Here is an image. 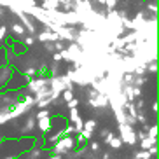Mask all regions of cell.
Here are the masks:
<instances>
[{
  "label": "cell",
  "mask_w": 159,
  "mask_h": 159,
  "mask_svg": "<svg viewBox=\"0 0 159 159\" xmlns=\"http://www.w3.org/2000/svg\"><path fill=\"white\" fill-rule=\"evenodd\" d=\"M75 138L70 135H63L58 138V142L54 145H52V154H68V152H72V150L75 149Z\"/></svg>",
  "instance_id": "obj_1"
},
{
  "label": "cell",
  "mask_w": 159,
  "mask_h": 159,
  "mask_svg": "<svg viewBox=\"0 0 159 159\" xmlns=\"http://www.w3.org/2000/svg\"><path fill=\"white\" fill-rule=\"evenodd\" d=\"M117 128H119V138H121L122 143L126 145H136L138 143V140H136V131L133 129V126H129V124H117Z\"/></svg>",
  "instance_id": "obj_2"
},
{
  "label": "cell",
  "mask_w": 159,
  "mask_h": 159,
  "mask_svg": "<svg viewBox=\"0 0 159 159\" xmlns=\"http://www.w3.org/2000/svg\"><path fill=\"white\" fill-rule=\"evenodd\" d=\"M49 79H51V77H32L26 88L30 89V93L35 94V93H39V91H42V89L49 88Z\"/></svg>",
  "instance_id": "obj_3"
},
{
  "label": "cell",
  "mask_w": 159,
  "mask_h": 159,
  "mask_svg": "<svg viewBox=\"0 0 159 159\" xmlns=\"http://www.w3.org/2000/svg\"><path fill=\"white\" fill-rule=\"evenodd\" d=\"M32 108H33V107H32V105H28L25 100H19V102H16L14 107L11 108V117H12V121H14V119H18V117H21V116H25V114H28Z\"/></svg>",
  "instance_id": "obj_4"
},
{
  "label": "cell",
  "mask_w": 159,
  "mask_h": 159,
  "mask_svg": "<svg viewBox=\"0 0 159 159\" xmlns=\"http://www.w3.org/2000/svg\"><path fill=\"white\" fill-rule=\"evenodd\" d=\"M12 74H14V68L9 63H4V65L0 66V88H5V84L12 77Z\"/></svg>",
  "instance_id": "obj_5"
},
{
  "label": "cell",
  "mask_w": 159,
  "mask_h": 159,
  "mask_svg": "<svg viewBox=\"0 0 159 159\" xmlns=\"http://www.w3.org/2000/svg\"><path fill=\"white\" fill-rule=\"evenodd\" d=\"M88 105L91 108H105V107H108V98L105 96V94L98 93L94 98H89L88 100Z\"/></svg>",
  "instance_id": "obj_6"
},
{
  "label": "cell",
  "mask_w": 159,
  "mask_h": 159,
  "mask_svg": "<svg viewBox=\"0 0 159 159\" xmlns=\"http://www.w3.org/2000/svg\"><path fill=\"white\" fill-rule=\"evenodd\" d=\"M35 40H39V42H56V40H60V37H58L56 32H52V30L46 28L44 32L37 33Z\"/></svg>",
  "instance_id": "obj_7"
},
{
  "label": "cell",
  "mask_w": 159,
  "mask_h": 159,
  "mask_svg": "<svg viewBox=\"0 0 159 159\" xmlns=\"http://www.w3.org/2000/svg\"><path fill=\"white\" fill-rule=\"evenodd\" d=\"M19 19H21V23H23V26H26V30H28L30 35H35L37 33V28H35V25L32 23V19H30V16L26 14V12H19Z\"/></svg>",
  "instance_id": "obj_8"
},
{
  "label": "cell",
  "mask_w": 159,
  "mask_h": 159,
  "mask_svg": "<svg viewBox=\"0 0 159 159\" xmlns=\"http://www.w3.org/2000/svg\"><path fill=\"white\" fill-rule=\"evenodd\" d=\"M51 122H52V119H51L49 116H47V117H40V119H37V128H39V131H40L42 135L49 133V131H51Z\"/></svg>",
  "instance_id": "obj_9"
},
{
  "label": "cell",
  "mask_w": 159,
  "mask_h": 159,
  "mask_svg": "<svg viewBox=\"0 0 159 159\" xmlns=\"http://www.w3.org/2000/svg\"><path fill=\"white\" fill-rule=\"evenodd\" d=\"M35 128H37V119H35V116L30 114V116L26 117L25 124L21 126V131H25V133H32V131H35Z\"/></svg>",
  "instance_id": "obj_10"
},
{
  "label": "cell",
  "mask_w": 159,
  "mask_h": 159,
  "mask_svg": "<svg viewBox=\"0 0 159 159\" xmlns=\"http://www.w3.org/2000/svg\"><path fill=\"white\" fill-rule=\"evenodd\" d=\"M42 9L44 11L60 9V2H58V0H44V2H42Z\"/></svg>",
  "instance_id": "obj_11"
},
{
  "label": "cell",
  "mask_w": 159,
  "mask_h": 159,
  "mask_svg": "<svg viewBox=\"0 0 159 159\" xmlns=\"http://www.w3.org/2000/svg\"><path fill=\"white\" fill-rule=\"evenodd\" d=\"M156 143H157V138H149V136H147V138L140 140V149L142 150H149L150 147H152V145H156Z\"/></svg>",
  "instance_id": "obj_12"
},
{
  "label": "cell",
  "mask_w": 159,
  "mask_h": 159,
  "mask_svg": "<svg viewBox=\"0 0 159 159\" xmlns=\"http://www.w3.org/2000/svg\"><path fill=\"white\" fill-rule=\"evenodd\" d=\"M11 32L14 33L16 37H25V33H26V30H25L23 25H18V23H12V26H11Z\"/></svg>",
  "instance_id": "obj_13"
},
{
  "label": "cell",
  "mask_w": 159,
  "mask_h": 159,
  "mask_svg": "<svg viewBox=\"0 0 159 159\" xmlns=\"http://www.w3.org/2000/svg\"><path fill=\"white\" fill-rule=\"evenodd\" d=\"M145 82H147V77H145V75H135V77H133V82H131V84L136 86V88H142V86H143Z\"/></svg>",
  "instance_id": "obj_14"
},
{
  "label": "cell",
  "mask_w": 159,
  "mask_h": 159,
  "mask_svg": "<svg viewBox=\"0 0 159 159\" xmlns=\"http://www.w3.org/2000/svg\"><path fill=\"white\" fill-rule=\"evenodd\" d=\"M96 126H98L96 119H88V121H84V128H82V129H88V131H91V133H93Z\"/></svg>",
  "instance_id": "obj_15"
},
{
  "label": "cell",
  "mask_w": 159,
  "mask_h": 159,
  "mask_svg": "<svg viewBox=\"0 0 159 159\" xmlns=\"http://www.w3.org/2000/svg\"><path fill=\"white\" fill-rule=\"evenodd\" d=\"M68 110H70V117H68V119H70L74 124L79 121V119H82V117H80V114H79V107H77V108H68Z\"/></svg>",
  "instance_id": "obj_16"
},
{
  "label": "cell",
  "mask_w": 159,
  "mask_h": 159,
  "mask_svg": "<svg viewBox=\"0 0 159 159\" xmlns=\"http://www.w3.org/2000/svg\"><path fill=\"white\" fill-rule=\"evenodd\" d=\"M108 145H110V147H112V149H121V147H122V142H121V138H119V136H116V135H114L112 136V140H110V143H108Z\"/></svg>",
  "instance_id": "obj_17"
},
{
  "label": "cell",
  "mask_w": 159,
  "mask_h": 159,
  "mask_svg": "<svg viewBox=\"0 0 159 159\" xmlns=\"http://www.w3.org/2000/svg\"><path fill=\"white\" fill-rule=\"evenodd\" d=\"M157 124H154V126H149V129L145 131V133H147V136H149V138H157Z\"/></svg>",
  "instance_id": "obj_18"
},
{
  "label": "cell",
  "mask_w": 159,
  "mask_h": 159,
  "mask_svg": "<svg viewBox=\"0 0 159 159\" xmlns=\"http://www.w3.org/2000/svg\"><path fill=\"white\" fill-rule=\"evenodd\" d=\"M60 96H63L65 103H66V102H70V100L74 98V89H65V91H61V94H60Z\"/></svg>",
  "instance_id": "obj_19"
},
{
  "label": "cell",
  "mask_w": 159,
  "mask_h": 159,
  "mask_svg": "<svg viewBox=\"0 0 159 159\" xmlns=\"http://www.w3.org/2000/svg\"><path fill=\"white\" fill-rule=\"evenodd\" d=\"M33 44H35V37L33 35H26V37H23V46L28 49V47H32Z\"/></svg>",
  "instance_id": "obj_20"
},
{
  "label": "cell",
  "mask_w": 159,
  "mask_h": 159,
  "mask_svg": "<svg viewBox=\"0 0 159 159\" xmlns=\"http://www.w3.org/2000/svg\"><path fill=\"white\" fill-rule=\"evenodd\" d=\"M135 159H152V156L149 154V150H140L135 154Z\"/></svg>",
  "instance_id": "obj_21"
},
{
  "label": "cell",
  "mask_w": 159,
  "mask_h": 159,
  "mask_svg": "<svg viewBox=\"0 0 159 159\" xmlns=\"http://www.w3.org/2000/svg\"><path fill=\"white\" fill-rule=\"evenodd\" d=\"M145 68H147V72L157 74V63H156V61H150V63H147V65H145Z\"/></svg>",
  "instance_id": "obj_22"
},
{
  "label": "cell",
  "mask_w": 159,
  "mask_h": 159,
  "mask_svg": "<svg viewBox=\"0 0 159 159\" xmlns=\"http://www.w3.org/2000/svg\"><path fill=\"white\" fill-rule=\"evenodd\" d=\"M51 116V112H49V108H39L37 116H35V119H40V117H47Z\"/></svg>",
  "instance_id": "obj_23"
},
{
  "label": "cell",
  "mask_w": 159,
  "mask_h": 159,
  "mask_svg": "<svg viewBox=\"0 0 159 159\" xmlns=\"http://www.w3.org/2000/svg\"><path fill=\"white\" fill-rule=\"evenodd\" d=\"M52 46H54V51H60V52L63 51V49H66L63 40H56V42H52Z\"/></svg>",
  "instance_id": "obj_24"
},
{
  "label": "cell",
  "mask_w": 159,
  "mask_h": 159,
  "mask_svg": "<svg viewBox=\"0 0 159 159\" xmlns=\"http://www.w3.org/2000/svg\"><path fill=\"white\" fill-rule=\"evenodd\" d=\"M63 135H70V136H74V135H75V128H74V124H68L66 128H63Z\"/></svg>",
  "instance_id": "obj_25"
},
{
  "label": "cell",
  "mask_w": 159,
  "mask_h": 159,
  "mask_svg": "<svg viewBox=\"0 0 159 159\" xmlns=\"http://www.w3.org/2000/svg\"><path fill=\"white\" fill-rule=\"evenodd\" d=\"M7 26H5V25H2V26H0V42H4L5 39H7Z\"/></svg>",
  "instance_id": "obj_26"
},
{
  "label": "cell",
  "mask_w": 159,
  "mask_h": 159,
  "mask_svg": "<svg viewBox=\"0 0 159 159\" xmlns=\"http://www.w3.org/2000/svg\"><path fill=\"white\" fill-rule=\"evenodd\" d=\"M105 7H107V11H112L117 7V0H105Z\"/></svg>",
  "instance_id": "obj_27"
},
{
  "label": "cell",
  "mask_w": 159,
  "mask_h": 159,
  "mask_svg": "<svg viewBox=\"0 0 159 159\" xmlns=\"http://www.w3.org/2000/svg\"><path fill=\"white\" fill-rule=\"evenodd\" d=\"M79 103H80V102L74 96V98H72L70 102H66V107H68V108H77V107H79Z\"/></svg>",
  "instance_id": "obj_28"
},
{
  "label": "cell",
  "mask_w": 159,
  "mask_h": 159,
  "mask_svg": "<svg viewBox=\"0 0 159 159\" xmlns=\"http://www.w3.org/2000/svg\"><path fill=\"white\" fill-rule=\"evenodd\" d=\"M74 128H75V133H80V131H82V128H84V121H82V119H79V121L74 124Z\"/></svg>",
  "instance_id": "obj_29"
},
{
  "label": "cell",
  "mask_w": 159,
  "mask_h": 159,
  "mask_svg": "<svg viewBox=\"0 0 159 159\" xmlns=\"http://www.w3.org/2000/svg\"><path fill=\"white\" fill-rule=\"evenodd\" d=\"M52 61H54V63H60V61H63V56H61L60 51H54V52H52Z\"/></svg>",
  "instance_id": "obj_30"
},
{
  "label": "cell",
  "mask_w": 159,
  "mask_h": 159,
  "mask_svg": "<svg viewBox=\"0 0 159 159\" xmlns=\"http://www.w3.org/2000/svg\"><path fill=\"white\" fill-rule=\"evenodd\" d=\"M88 149H89V150H93V152H98V150H100V143H98V142H91Z\"/></svg>",
  "instance_id": "obj_31"
},
{
  "label": "cell",
  "mask_w": 159,
  "mask_h": 159,
  "mask_svg": "<svg viewBox=\"0 0 159 159\" xmlns=\"http://www.w3.org/2000/svg\"><path fill=\"white\" fill-rule=\"evenodd\" d=\"M147 11H149V12H157V5H156V2L154 4L149 2V4H147Z\"/></svg>",
  "instance_id": "obj_32"
},
{
  "label": "cell",
  "mask_w": 159,
  "mask_h": 159,
  "mask_svg": "<svg viewBox=\"0 0 159 159\" xmlns=\"http://www.w3.org/2000/svg\"><path fill=\"white\" fill-rule=\"evenodd\" d=\"M133 96H135V98H142V88L133 86Z\"/></svg>",
  "instance_id": "obj_33"
},
{
  "label": "cell",
  "mask_w": 159,
  "mask_h": 159,
  "mask_svg": "<svg viewBox=\"0 0 159 159\" xmlns=\"http://www.w3.org/2000/svg\"><path fill=\"white\" fill-rule=\"evenodd\" d=\"M143 138H147V133H145V131H136V140L140 142V140H143Z\"/></svg>",
  "instance_id": "obj_34"
},
{
  "label": "cell",
  "mask_w": 159,
  "mask_h": 159,
  "mask_svg": "<svg viewBox=\"0 0 159 159\" xmlns=\"http://www.w3.org/2000/svg\"><path fill=\"white\" fill-rule=\"evenodd\" d=\"M149 154H150V156H157V143L152 145V147L149 149Z\"/></svg>",
  "instance_id": "obj_35"
},
{
  "label": "cell",
  "mask_w": 159,
  "mask_h": 159,
  "mask_svg": "<svg viewBox=\"0 0 159 159\" xmlns=\"http://www.w3.org/2000/svg\"><path fill=\"white\" fill-rule=\"evenodd\" d=\"M108 131H110L108 128H103V129L100 131V135H102V136H107V133H108Z\"/></svg>",
  "instance_id": "obj_36"
},
{
  "label": "cell",
  "mask_w": 159,
  "mask_h": 159,
  "mask_svg": "<svg viewBox=\"0 0 159 159\" xmlns=\"http://www.w3.org/2000/svg\"><path fill=\"white\" fill-rule=\"evenodd\" d=\"M102 159H112V156H110V152H103Z\"/></svg>",
  "instance_id": "obj_37"
},
{
  "label": "cell",
  "mask_w": 159,
  "mask_h": 159,
  "mask_svg": "<svg viewBox=\"0 0 159 159\" xmlns=\"http://www.w3.org/2000/svg\"><path fill=\"white\" fill-rule=\"evenodd\" d=\"M47 159H63V157H61L60 154H52V156H49Z\"/></svg>",
  "instance_id": "obj_38"
},
{
  "label": "cell",
  "mask_w": 159,
  "mask_h": 159,
  "mask_svg": "<svg viewBox=\"0 0 159 159\" xmlns=\"http://www.w3.org/2000/svg\"><path fill=\"white\" fill-rule=\"evenodd\" d=\"M152 110H154V112H157V102L152 103Z\"/></svg>",
  "instance_id": "obj_39"
},
{
  "label": "cell",
  "mask_w": 159,
  "mask_h": 159,
  "mask_svg": "<svg viewBox=\"0 0 159 159\" xmlns=\"http://www.w3.org/2000/svg\"><path fill=\"white\" fill-rule=\"evenodd\" d=\"M4 16V7H0V18Z\"/></svg>",
  "instance_id": "obj_40"
},
{
  "label": "cell",
  "mask_w": 159,
  "mask_h": 159,
  "mask_svg": "<svg viewBox=\"0 0 159 159\" xmlns=\"http://www.w3.org/2000/svg\"><path fill=\"white\" fill-rule=\"evenodd\" d=\"M98 4H102V5H105V0H96Z\"/></svg>",
  "instance_id": "obj_41"
},
{
  "label": "cell",
  "mask_w": 159,
  "mask_h": 159,
  "mask_svg": "<svg viewBox=\"0 0 159 159\" xmlns=\"http://www.w3.org/2000/svg\"><path fill=\"white\" fill-rule=\"evenodd\" d=\"M5 159H18V157H14V156H12V157H5Z\"/></svg>",
  "instance_id": "obj_42"
}]
</instances>
